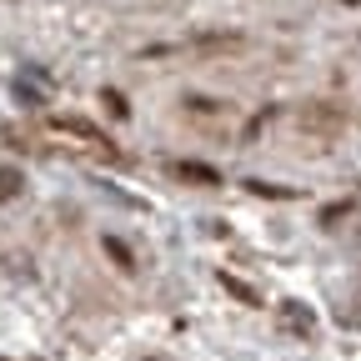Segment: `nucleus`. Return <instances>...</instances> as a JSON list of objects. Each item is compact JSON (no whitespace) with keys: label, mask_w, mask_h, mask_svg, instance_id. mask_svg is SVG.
Instances as JSON below:
<instances>
[{"label":"nucleus","mask_w":361,"mask_h":361,"mask_svg":"<svg viewBox=\"0 0 361 361\" xmlns=\"http://www.w3.org/2000/svg\"><path fill=\"white\" fill-rule=\"evenodd\" d=\"M20 196V171H0V201Z\"/></svg>","instance_id":"f257e3e1"},{"label":"nucleus","mask_w":361,"mask_h":361,"mask_svg":"<svg viewBox=\"0 0 361 361\" xmlns=\"http://www.w3.org/2000/svg\"><path fill=\"white\" fill-rule=\"evenodd\" d=\"M176 176H186V180H206V186L216 180V171H211V166H176Z\"/></svg>","instance_id":"f03ea898"}]
</instances>
